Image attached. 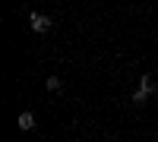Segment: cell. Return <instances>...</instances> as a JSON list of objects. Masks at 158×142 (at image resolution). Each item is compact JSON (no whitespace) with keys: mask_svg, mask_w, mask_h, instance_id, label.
<instances>
[{"mask_svg":"<svg viewBox=\"0 0 158 142\" xmlns=\"http://www.w3.org/2000/svg\"><path fill=\"white\" fill-rule=\"evenodd\" d=\"M44 85H48V92H57L63 82H60V76H48V79H44Z\"/></svg>","mask_w":158,"mask_h":142,"instance_id":"cell-4","label":"cell"},{"mask_svg":"<svg viewBox=\"0 0 158 142\" xmlns=\"http://www.w3.org/2000/svg\"><path fill=\"white\" fill-rule=\"evenodd\" d=\"M29 25H32V32H51V16H44V13H32Z\"/></svg>","mask_w":158,"mask_h":142,"instance_id":"cell-2","label":"cell"},{"mask_svg":"<svg viewBox=\"0 0 158 142\" xmlns=\"http://www.w3.org/2000/svg\"><path fill=\"white\" fill-rule=\"evenodd\" d=\"M155 92H158V88H155V82H152V76H142V79H139V88L133 92V101L142 104V101H146L149 95H155Z\"/></svg>","mask_w":158,"mask_h":142,"instance_id":"cell-1","label":"cell"},{"mask_svg":"<svg viewBox=\"0 0 158 142\" xmlns=\"http://www.w3.org/2000/svg\"><path fill=\"white\" fill-rule=\"evenodd\" d=\"M32 126H35V114L32 111H22L19 114V130H32Z\"/></svg>","mask_w":158,"mask_h":142,"instance_id":"cell-3","label":"cell"}]
</instances>
